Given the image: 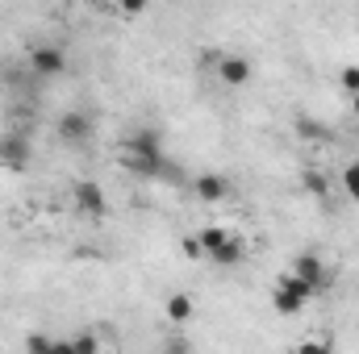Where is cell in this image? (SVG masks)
I'll return each instance as SVG.
<instances>
[{
  "label": "cell",
  "mask_w": 359,
  "mask_h": 354,
  "mask_svg": "<svg viewBox=\"0 0 359 354\" xmlns=\"http://www.w3.org/2000/svg\"><path fill=\"white\" fill-rule=\"evenodd\" d=\"M117 159L134 179H163V167H168V155H163V142H159L155 129H134L121 142Z\"/></svg>",
  "instance_id": "1"
},
{
  "label": "cell",
  "mask_w": 359,
  "mask_h": 354,
  "mask_svg": "<svg viewBox=\"0 0 359 354\" xmlns=\"http://www.w3.org/2000/svg\"><path fill=\"white\" fill-rule=\"evenodd\" d=\"M318 296V288L313 283H305L297 271H284L280 279H276V292H271V309L276 313H284V317H297L309 300Z\"/></svg>",
  "instance_id": "2"
},
{
  "label": "cell",
  "mask_w": 359,
  "mask_h": 354,
  "mask_svg": "<svg viewBox=\"0 0 359 354\" xmlns=\"http://www.w3.org/2000/svg\"><path fill=\"white\" fill-rule=\"evenodd\" d=\"M55 129H59V142H63V146H88L92 134H96V121H92L88 113H76V108H72V113L59 117Z\"/></svg>",
  "instance_id": "3"
},
{
  "label": "cell",
  "mask_w": 359,
  "mask_h": 354,
  "mask_svg": "<svg viewBox=\"0 0 359 354\" xmlns=\"http://www.w3.org/2000/svg\"><path fill=\"white\" fill-rule=\"evenodd\" d=\"M213 71H217V80H222L226 88H247V84H251V76H255V67H251V59H247V55H222Z\"/></svg>",
  "instance_id": "4"
},
{
  "label": "cell",
  "mask_w": 359,
  "mask_h": 354,
  "mask_svg": "<svg viewBox=\"0 0 359 354\" xmlns=\"http://www.w3.org/2000/svg\"><path fill=\"white\" fill-rule=\"evenodd\" d=\"M72 204H76V213H84V217H104V187H100L96 179H80V183L72 187Z\"/></svg>",
  "instance_id": "5"
},
{
  "label": "cell",
  "mask_w": 359,
  "mask_h": 354,
  "mask_svg": "<svg viewBox=\"0 0 359 354\" xmlns=\"http://www.w3.org/2000/svg\"><path fill=\"white\" fill-rule=\"evenodd\" d=\"M29 67H34L42 80H55V76L67 71V55H63V46H34V50H29Z\"/></svg>",
  "instance_id": "6"
},
{
  "label": "cell",
  "mask_w": 359,
  "mask_h": 354,
  "mask_svg": "<svg viewBox=\"0 0 359 354\" xmlns=\"http://www.w3.org/2000/svg\"><path fill=\"white\" fill-rule=\"evenodd\" d=\"M192 192H196V200H201V204H217V200H226V196H230V179L217 176V171H205V176L192 179Z\"/></svg>",
  "instance_id": "7"
},
{
  "label": "cell",
  "mask_w": 359,
  "mask_h": 354,
  "mask_svg": "<svg viewBox=\"0 0 359 354\" xmlns=\"http://www.w3.org/2000/svg\"><path fill=\"white\" fill-rule=\"evenodd\" d=\"M0 163L13 167V171H21V167L29 163V142H25L21 134H4V138H0Z\"/></svg>",
  "instance_id": "8"
},
{
  "label": "cell",
  "mask_w": 359,
  "mask_h": 354,
  "mask_svg": "<svg viewBox=\"0 0 359 354\" xmlns=\"http://www.w3.org/2000/svg\"><path fill=\"white\" fill-rule=\"evenodd\" d=\"M292 271L305 279V283H313L318 292L326 288V267H322V259L318 255H297V263H292Z\"/></svg>",
  "instance_id": "9"
},
{
  "label": "cell",
  "mask_w": 359,
  "mask_h": 354,
  "mask_svg": "<svg viewBox=\"0 0 359 354\" xmlns=\"http://www.w3.org/2000/svg\"><path fill=\"white\" fill-rule=\"evenodd\" d=\"M243 255H247L243 238H238V234H230V238H226V242H222V246L209 255V259H213L217 267H234V263H243Z\"/></svg>",
  "instance_id": "10"
},
{
  "label": "cell",
  "mask_w": 359,
  "mask_h": 354,
  "mask_svg": "<svg viewBox=\"0 0 359 354\" xmlns=\"http://www.w3.org/2000/svg\"><path fill=\"white\" fill-rule=\"evenodd\" d=\"M168 321H176V325H184V321H192V300H188L184 292H176V296H168Z\"/></svg>",
  "instance_id": "11"
},
{
  "label": "cell",
  "mask_w": 359,
  "mask_h": 354,
  "mask_svg": "<svg viewBox=\"0 0 359 354\" xmlns=\"http://www.w3.org/2000/svg\"><path fill=\"white\" fill-rule=\"evenodd\" d=\"M196 238H201V246H205V259H209V255H213V250H217V246L230 238V229H222V225H205Z\"/></svg>",
  "instance_id": "12"
},
{
  "label": "cell",
  "mask_w": 359,
  "mask_h": 354,
  "mask_svg": "<svg viewBox=\"0 0 359 354\" xmlns=\"http://www.w3.org/2000/svg\"><path fill=\"white\" fill-rule=\"evenodd\" d=\"M67 351H72V354H96V351H100V342H96L92 334H76V338L67 342Z\"/></svg>",
  "instance_id": "13"
},
{
  "label": "cell",
  "mask_w": 359,
  "mask_h": 354,
  "mask_svg": "<svg viewBox=\"0 0 359 354\" xmlns=\"http://www.w3.org/2000/svg\"><path fill=\"white\" fill-rule=\"evenodd\" d=\"M25 351H34V354H50V351H59V342H50L46 334H29V338H25Z\"/></svg>",
  "instance_id": "14"
},
{
  "label": "cell",
  "mask_w": 359,
  "mask_h": 354,
  "mask_svg": "<svg viewBox=\"0 0 359 354\" xmlns=\"http://www.w3.org/2000/svg\"><path fill=\"white\" fill-rule=\"evenodd\" d=\"M343 187H347L351 200H359V159L355 163H347V171H343Z\"/></svg>",
  "instance_id": "15"
},
{
  "label": "cell",
  "mask_w": 359,
  "mask_h": 354,
  "mask_svg": "<svg viewBox=\"0 0 359 354\" xmlns=\"http://www.w3.org/2000/svg\"><path fill=\"white\" fill-rule=\"evenodd\" d=\"M180 250H184V259H188V263L205 259V246H201V238H196V234H192V238H184V242H180Z\"/></svg>",
  "instance_id": "16"
},
{
  "label": "cell",
  "mask_w": 359,
  "mask_h": 354,
  "mask_svg": "<svg viewBox=\"0 0 359 354\" xmlns=\"http://www.w3.org/2000/svg\"><path fill=\"white\" fill-rule=\"evenodd\" d=\"M301 183H305V187H309L313 196H326V192H330V187H326V176H322V171H305V176H301Z\"/></svg>",
  "instance_id": "17"
},
{
  "label": "cell",
  "mask_w": 359,
  "mask_h": 354,
  "mask_svg": "<svg viewBox=\"0 0 359 354\" xmlns=\"http://www.w3.org/2000/svg\"><path fill=\"white\" fill-rule=\"evenodd\" d=\"M117 8H121L126 17H138V13H147V8H151V0H117Z\"/></svg>",
  "instance_id": "18"
},
{
  "label": "cell",
  "mask_w": 359,
  "mask_h": 354,
  "mask_svg": "<svg viewBox=\"0 0 359 354\" xmlns=\"http://www.w3.org/2000/svg\"><path fill=\"white\" fill-rule=\"evenodd\" d=\"M339 84H343V88H347L351 96H355V92H359V67H343V76H339Z\"/></svg>",
  "instance_id": "19"
},
{
  "label": "cell",
  "mask_w": 359,
  "mask_h": 354,
  "mask_svg": "<svg viewBox=\"0 0 359 354\" xmlns=\"http://www.w3.org/2000/svg\"><path fill=\"white\" fill-rule=\"evenodd\" d=\"M297 134H301V138H326V129H322V125H309V121H301Z\"/></svg>",
  "instance_id": "20"
},
{
  "label": "cell",
  "mask_w": 359,
  "mask_h": 354,
  "mask_svg": "<svg viewBox=\"0 0 359 354\" xmlns=\"http://www.w3.org/2000/svg\"><path fill=\"white\" fill-rule=\"evenodd\" d=\"M217 59H222V50H201V63L205 67H217Z\"/></svg>",
  "instance_id": "21"
},
{
  "label": "cell",
  "mask_w": 359,
  "mask_h": 354,
  "mask_svg": "<svg viewBox=\"0 0 359 354\" xmlns=\"http://www.w3.org/2000/svg\"><path fill=\"white\" fill-rule=\"evenodd\" d=\"M351 108H355V117H359V92H355V96H351Z\"/></svg>",
  "instance_id": "22"
},
{
  "label": "cell",
  "mask_w": 359,
  "mask_h": 354,
  "mask_svg": "<svg viewBox=\"0 0 359 354\" xmlns=\"http://www.w3.org/2000/svg\"><path fill=\"white\" fill-rule=\"evenodd\" d=\"M104 4H109V8H113V4H117V0H104Z\"/></svg>",
  "instance_id": "23"
}]
</instances>
